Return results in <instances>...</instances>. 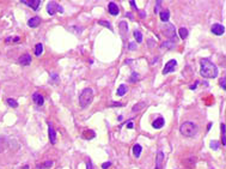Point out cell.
<instances>
[{
    "instance_id": "obj_1",
    "label": "cell",
    "mask_w": 226,
    "mask_h": 169,
    "mask_svg": "<svg viewBox=\"0 0 226 169\" xmlns=\"http://www.w3.org/2000/svg\"><path fill=\"white\" fill-rule=\"evenodd\" d=\"M201 68H200V74L204 78H215L218 76V67L215 64H213L208 59H202L200 61Z\"/></svg>"
},
{
    "instance_id": "obj_2",
    "label": "cell",
    "mask_w": 226,
    "mask_h": 169,
    "mask_svg": "<svg viewBox=\"0 0 226 169\" xmlns=\"http://www.w3.org/2000/svg\"><path fill=\"white\" fill-rule=\"evenodd\" d=\"M93 100V91L90 88L84 89L79 95V104L81 108H86Z\"/></svg>"
},
{
    "instance_id": "obj_3",
    "label": "cell",
    "mask_w": 226,
    "mask_h": 169,
    "mask_svg": "<svg viewBox=\"0 0 226 169\" xmlns=\"http://www.w3.org/2000/svg\"><path fill=\"white\" fill-rule=\"evenodd\" d=\"M180 131L181 133L187 137V138H191L194 137L196 133H197V126L194 124V122H190V121H185L181 125L180 127Z\"/></svg>"
},
{
    "instance_id": "obj_4",
    "label": "cell",
    "mask_w": 226,
    "mask_h": 169,
    "mask_svg": "<svg viewBox=\"0 0 226 169\" xmlns=\"http://www.w3.org/2000/svg\"><path fill=\"white\" fill-rule=\"evenodd\" d=\"M162 31L163 34L167 37V39H170L172 42H177V37H176V29H175V26L174 24L171 23H164L162 25Z\"/></svg>"
},
{
    "instance_id": "obj_5",
    "label": "cell",
    "mask_w": 226,
    "mask_h": 169,
    "mask_svg": "<svg viewBox=\"0 0 226 169\" xmlns=\"http://www.w3.org/2000/svg\"><path fill=\"white\" fill-rule=\"evenodd\" d=\"M47 12L49 16H54L55 12H64V9L56 3V1H49L47 5Z\"/></svg>"
},
{
    "instance_id": "obj_6",
    "label": "cell",
    "mask_w": 226,
    "mask_h": 169,
    "mask_svg": "<svg viewBox=\"0 0 226 169\" xmlns=\"http://www.w3.org/2000/svg\"><path fill=\"white\" fill-rule=\"evenodd\" d=\"M176 66H177V61H176V60H174V59H172V60H170V61H167V63L165 64L164 68H163V74L171 73L172 71H175Z\"/></svg>"
},
{
    "instance_id": "obj_7",
    "label": "cell",
    "mask_w": 226,
    "mask_h": 169,
    "mask_svg": "<svg viewBox=\"0 0 226 169\" xmlns=\"http://www.w3.org/2000/svg\"><path fill=\"white\" fill-rule=\"evenodd\" d=\"M211 31H212L214 35H217V36H221V35H224V33H225V26L221 25V24H219V23L213 24Z\"/></svg>"
},
{
    "instance_id": "obj_8",
    "label": "cell",
    "mask_w": 226,
    "mask_h": 169,
    "mask_svg": "<svg viewBox=\"0 0 226 169\" xmlns=\"http://www.w3.org/2000/svg\"><path fill=\"white\" fill-rule=\"evenodd\" d=\"M18 61H19V64L20 65H23V66H28V65H30L31 64V61H33V59H31V55L30 54H23L20 58L18 59Z\"/></svg>"
},
{
    "instance_id": "obj_9",
    "label": "cell",
    "mask_w": 226,
    "mask_h": 169,
    "mask_svg": "<svg viewBox=\"0 0 226 169\" xmlns=\"http://www.w3.org/2000/svg\"><path fill=\"white\" fill-rule=\"evenodd\" d=\"M163 162H164V152L159 151L156 157V168L154 169H163Z\"/></svg>"
},
{
    "instance_id": "obj_10",
    "label": "cell",
    "mask_w": 226,
    "mask_h": 169,
    "mask_svg": "<svg viewBox=\"0 0 226 169\" xmlns=\"http://www.w3.org/2000/svg\"><path fill=\"white\" fill-rule=\"evenodd\" d=\"M48 126H49V130H48V133H49V140L51 144H55L56 143V132L53 127V125L50 122H48Z\"/></svg>"
},
{
    "instance_id": "obj_11",
    "label": "cell",
    "mask_w": 226,
    "mask_h": 169,
    "mask_svg": "<svg viewBox=\"0 0 226 169\" xmlns=\"http://www.w3.org/2000/svg\"><path fill=\"white\" fill-rule=\"evenodd\" d=\"M22 3L28 5V6H30L31 9L34 10H37L40 7V4H41V0H31V1H28V0H22Z\"/></svg>"
},
{
    "instance_id": "obj_12",
    "label": "cell",
    "mask_w": 226,
    "mask_h": 169,
    "mask_svg": "<svg viewBox=\"0 0 226 169\" xmlns=\"http://www.w3.org/2000/svg\"><path fill=\"white\" fill-rule=\"evenodd\" d=\"M7 148H9V140L5 137H0V154L5 152Z\"/></svg>"
},
{
    "instance_id": "obj_13",
    "label": "cell",
    "mask_w": 226,
    "mask_h": 169,
    "mask_svg": "<svg viewBox=\"0 0 226 169\" xmlns=\"http://www.w3.org/2000/svg\"><path fill=\"white\" fill-rule=\"evenodd\" d=\"M108 10H109V13L112 15V16L119 15V7H117V5H116L114 1L109 3V5H108Z\"/></svg>"
},
{
    "instance_id": "obj_14",
    "label": "cell",
    "mask_w": 226,
    "mask_h": 169,
    "mask_svg": "<svg viewBox=\"0 0 226 169\" xmlns=\"http://www.w3.org/2000/svg\"><path fill=\"white\" fill-rule=\"evenodd\" d=\"M33 100H34V102H35L37 106H40V107L44 103V98H43V96H42L41 94H38V93H35V94L33 95Z\"/></svg>"
},
{
    "instance_id": "obj_15",
    "label": "cell",
    "mask_w": 226,
    "mask_h": 169,
    "mask_svg": "<svg viewBox=\"0 0 226 169\" xmlns=\"http://www.w3.org/2000/svg\"><path fill=\"white\" fill-rule=\"evenodd\" d=\"M164 124H165V120H164L162 117H159V118H157V119L152 122V126H153V128L159 130V128H162V127L164 126Z\"/></svg>"
},
{
    "instance_id": "obj_16",
    "label": "cell",
    "mask_w": 226,
    "mask_h": 169,
    "mask_svg": "<svg viewBox=\"0 0 226 169\" xmlns=\"http://www.w3.org/2000/svg\"><path fill=\"white\" fill-rule=\"evenodd\" d=\"M40 23H41L40 17H33V18H30L29 20H28V25H29L30 28H36V26L40 25Z\"/></svg>"
},
{
    "instance_id": "obj_17",
    "label": "cell",
    "mask_w": 226,
    "mask_h": 169,
    "mask_svg": "<svg viewBox=\"0 0 226 169\" xmlns=\"http://www.w3.org/2000/svg\"><path fill=\"white\" fill-rule=\"evenodd\" d=\"M127 91H128L127 85H126V84H121V85L117 88L116 94H117V96H123V95H126V94H127Z\"/></svg>"
},
{
    "instance_id": "obj_18",
    "label": "cell",
    "mask_w": 226,
    "mask_h": 169,
    "mask_svg": "<svg viewBox=\"0 0 226 169\" xmlns=\"http://www.w3.org/2000/svg\"><path fill=\"white\" fill-rule=\"evenodd\" d=\"M159 15H160V19H162L164 23H167L169 18H170V11H169V10H164V11H162Z\"/></svg>"
},
{
    "instance_id": "obj_19",
    "label": "cell",
    "mask_w": 226,
    "mask_h": 169,
    "mask_svg": "<svg viewBox=\"0 0 226 169\" xmlns=\"http://www.w3.org/2000/svg\"><path fill=\"white\" fill-rule=\"evenodd\" d=\"M141 151H143V148H141V145H140V144H135V145L133 146V154H134V156H135L136 158H139V157H140Z\"/></svg>"
},
{
    "instance_id": "obj_20",
    "label": "cell",
    "mask_w": 226,
    "mask_h": 169,
    "mask_svg": "<svg viewBox=\"0 0 226 169\" xmlns=\"http://www.w3.org/2000/svg\"><path fill=\"white\" fill-rule=\"evenodd\" d=\"M120 31H121V34L122 35H126L127 34V31H128V24H127V22H125V20H122V22H120Z\"/></svg>"
},
{
    "instance_id": "obj_21",
    "label": "cell",
    "mask_w": 226,
    "mask_h": 169,
    "mask_svg": "<svg viewBox=\"0 0 226 169\" xmlns=\"http://www.w3.org/2000/svg\"><path fill=\"white\" fill-rule=\"evenodd\" d=\"M53 164H54L53 161H46L44 163L38 164V165H37V169H50Z\"/></svg>"
},
{
    "instance_id": "obj_22",
    "label": "cell",
    "mask_w": 226,
    "mask_h": 169,
    "mask_svg": "<svg viewBox=\"0 0 226 169\" xmlns=\"http://www.w3.org/2000/svg\"><path fill=\"white\" fill-rule=\"evenodd\" d=\"M145 106H146L145 102H139V103H136L135 106H133V109H132V110H133L134 113H138V111H140L141 109H144Z\"/></svg>"
},
{
    "instance_id": "obj_23",
    "label": "cell",
    "mask_w": 226,
    "mask_h": 169,
    "mask_svg": "<svg viewBox=\"0 0 226 169\" xmlns=\"http://www.w3.org/2000/svg\"><path fill=\"white\" fill-rule=\"evenodd\" d=\"M83 137L85 138V139H92V138L96 137V133L92 130H88V131H85V132L83 133Z\"/></svg>"
},
{
    "instance_id": "obj_24",
    "label": "cell",
    "mask_w": 226,
    "mask_h": 169,
    "mask_svg": "<svg viewBox=\"0 0 226 169\" xmlns=\"http://www.w3.org/2000/svg\"><path fill=\"white\" fill-rule=\"evenodd\" d=\"M42 53H43V44H42V43L36 44V46H35V55H36V56H40Z\"/></svg>"
},
{
    "instance_id": "obj_25",
    "label": "cell",
    "mask_w": 226,
    "mask_h": 169,
    "mask_svg": "<svg viewBox=\"0 0 226 169\" xmlns=\"http://www.w3.org/2000/svg\"><path fill=\"white\" fill-rule=\"evenodd\" d=\"M178 34H180V37L182 40H185L188 37V30L185 29V28H181V29L178 30Z\"/></svg>"
},
{
    "instance_id": "obj_26",
    "label": "cell",
    "mask_w": 226,
    "mask_h": 169,
    "mask_svg": "<svg viewBox=\"0 0 226 169\" xmlns=\"http://www.w3.org/2000/svg\"><path fill=\"white\" fill-rule=\"evenodd\" d=\"M19 41H20V39L18 36H16V37H6V40H5L6 43H19Z\"/></svg>"
},
{
    "instance_id": "obj_27",
    "label": "cell",
    "mask_w": 226,
    "mask_h": 169,
    "mask_svg": "<svg viewBox=\"0 0 226 169\" xmlns=\"http://www.w3.org/2000/svg\"><path fill=\"white\" fill-rule=\"evenodd\" d=\"M6 102H7V104H9L10 107H12V108H17V107H18V102H17L14 98H7Z\"/></svg>"
},
{
    "instance_id": "obj_28",
    "label": "cell",
    "mask_w": 226,
    "mask_h": 169,
    "mask_svg": "<svg viewBox=\"0 0 226 169\" xmlns=\"http://www.w3.org/2000/svg\"><path fill=\"white\" fill-rule=\"evenodd\" d=\"M134 37H135V40H136V42H143V34H141L139 30H135L134 31Z\"/></svg>"
},
{
    "instance_id": "obj_29",
    "label": "cell",
    "mask_w": 226,
    "mask_h": 169,
    "mask_svg": "<svg viewBox=\"0 0 226 169\" xmlns=\"http://www.w3.org/2000/svg\"><path fill=\"white\" fill-rule=\"evenodd\" d=\"M220 128H221V133H222V138H221V142H222V145L225 146V145H226V143H225V124H221Z\"/></svg>"
},
{
    "instance_id": "obj_30",
    "label": "cell",
    "mask_w": 226,
    "mask_h": 169,
    "mask_svg": "<svg viewBox=\"0 0 226 169\" xmlns=\"http://www.w3.org/2000/svg\"><path fill=\"white\" fill-rule=\"evenodd\" d=\"M98 24H101V25H103V26H106V28H109L110 30H112V26H111V24H110L109 22H106V20H99V22H98Z\"/></svg>"
},
{
    "instance_id": "obj_31",
    "label": "cell",
    "mask_w": 226,
    "mask_h": 169,
    "mask_svg": "<svg viewBox=\"0 0 226 169\" xmlns=\"http://www.w3.org/2000/svg\"><path fill=\"white\" fill-rule=\"evenodd\" d=\"M211 149H213V150H218L219 149V143L217 142V140H212V142H211Z\"/></svg>"
},
{
    "instance_id": "obj_32",
    "label": "cell",
    "mask_w": 226,
    "mask_h": 169,
    "mask_svg": "<svg viewBox=\"0 0 226 169\" xmlns=\"http://www.w3.org/2000/svg\"><path fill=\"white\" fill-rule=\"evenodd\" d=\"M195 161H196V158H195V157H190V161L185 160V161H183V162H184V163H188V165L191 168V167H193V164L195 163Z\"/></svg>"
},
{
    "instance_id": "obj_33",
    "label": "cell",
    "mask_w": 226,
    "mask_h": 169,
    "mask_svg": "<svg viewBox=\"0 0 226 169\" xmlns=\"http://www.w3.org/2000/svg\"><path fill=\"white\" fill-rule=\"evenodd\" d=\"M138 78H139V76H138L136 73H133V74H132V77H130V82H133V83H134V82H136L135 79H138Z\"/></svg>"
},
{
    "instance_id": "obj_34",
    "label": "cell",
    "mask_w": 226,
    "mask_h": 169,
    "mask_svg": "<svg viewBox=\"0 0 226 169\" xmlns=\"http://www.w3.org/2000/svg\"><path fill=\"white\" fill-rule=\"evenodd\" d=\"M110 165H111V162H105V163L102 164V168H103V169H108Z\"/></svg>"
},
{
    "instance_id": "obj_35",
    "label": "cell",
    "mask_w": 226,
    "mask_h": 169,
    "mask_svg": "<svg viewBox=\"0 0 226 169\" xmlns=\"http://www.w3.org/2000/svg\"><path fill=\"white\" fill-rule=\"evenodd\" d=\"M86 169H93V165H92V162L89 160L88 162H86Z\"/></svg>"
},
{
    "instance_id": "obj_36",
    "label": "cell",
    "mask_w": 226,
    "mask_h": 169,
    "mask_svg": "<svg viewBox=\"0 0 226 169\" xmlns=\"http://www.w3.org/2000/svg\"><path fill=\"white\" fill-rule=\"evenodd\" d=\"M51 78H53V82H58L59 80L58 74H55V73H51Z\"/></svg>"
},
{
    "instance_id": "obj_37",
    "label": "cell",
    "mask_w": 226,
    "mask_h": 169,
    "mask_svg": "<svg viewBox=\"0 0 226 169\" xmlns=\"http://www.w3.org/2000/svg\"><path fill=\"white\" fill-rule=\"evenodd\" d=\"M225 78H222L221 80H220V87H222V90H225Z\"/></svg>"
},
{
    "instance_id": "obj_38",
    "label": "cell",
    "mask_w": 226,
    "mask_h": 169,
    "mask_svg": "<svg viewBox=\"0 0 226 169\" xmlns=\"http://www.w3.org/2000/svg\"><path fill=\"white\" fill-rule=\"evenodd\" d=\"M130 6L133 7V9H135V10H138V7H136V5H135V1H134V0H130Z\"/></svg>"
},
{
    "instance_id": "obj_39",
    "label": "cell",
    "mask_w": 226,
    "mask_h": 169,
    "mask_svg": "<svg viewBox=\"0 0 226 169\" xmlns=\"http://www.w3.org/2000/svg\"><path fill=\"white\" fill-rule=\"evenodd\" d=\"M134 127V125H133V122L132 121H129L128 124H127V128H133Z\"/></svg>"
},
{
    "instance_id": "obj_40",
    "label": "cell",
    "mask_w": 226,
    "mask_h": 169,
    "mask_svg": "<svg viewBox=\"0 0 226 169\" xmlns=\"http://www.w3.org/2000/svg\"><path fill=\"white\" fill-rule=\"evenodd\" d=\"M196 87H197V82L194 84V85H190V89H191V90H195V89H196Z\"/></svg>"
},
{
    "instance_id": "obj_41",
    "label": "cell",
    "mask_w": 226,
    "mask_h": 169,
    "mask_svg": "<svg viewBox=\"0 0 226 169\" xmlns=\"http://www.w3.org/2000/svg\"><path fill=\"white\" fill-rule=\"evenodd\" d=\"M134 48H136V46L134 43H129V49H134Z\"/></svg>"
},
{
    "instance_id": "obj_42",
    "label": "cell",
    "mask_w": 226,
    "mask_h": 169,
    "mask_svg": "<svg viewBox=\"0 0 226 169\" xmlns=\"http://www.w3.org/2000/svg\"><path fill=\"white\" fill-rule=\"evenodd\" d=\"M140 17H145V12L144 11H140Z\"/></svg>"
},
{
    "instance_id": "obj_43",
    "label": "cell",
    "mask_w": 226,
    "mask_h": 169,
    "mask_svg": "<svg viewBox=\"0 0 226 169\" xmlns=\"http://www.w3.org/2000/svg\"><path fill=\"white\" fill-rule=\"evenodd\" d=\"M211 126H212V124L209 122V124H208V128H207V131H209V130H211Z\"/></svg>"
}]
</instances>
